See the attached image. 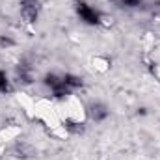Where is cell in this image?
Instances as JSON below:
<instances>
[{
    "label": "cell",
    "instance_id": "cell-1",
    "mask_svg": "<svg viewBox=\"0 0 160 160\" xmlns=\"http://www.w3.org/2000/svg\"><path fill=\"white\" fill-rule=\"evenodd\" d=\"M39 13V0H21V15L26 22H36Z\"/></svg>",
    "mask_w": 160,
    "mask_h": 160
},
{
    "label": "cell",
    "instance_id": "cell-2",
    "mask_svg": "<svg viewBox=\"0 0 160 160\" xmlns=\"http://www.w3.org/2000/svg\"><path fill=\"white\" fill-rule=\"evenodd\" d=\"M77 13H78V17L84 22H88V24H99V13L95 9H91L89 6H86L84 2L77 4Z\"/></svg>",
    "mask_w": 160,
    "mask_h": 160
},
{
    "label": "cell",
    "instance_id": "cell-3",
    "mask_svg": "<svg viewBox=\"0 0 160 160\" xmlns=\"http://www.w3.org/2000/svg\"><path fill=\"white\" fill-rule=\"evenodd\" d=\"M13 153H15V157H19V158H30V157L36 155V149H34L30 143H26V142H17L15 147H13Z\"/></svg>",
    "mask_w": 160,
    "mask_h": 160
},
{
    "label": "cell",
    "instance_id": "cell-4",
    "mask_svg": "<svg viewBox=\"0 0 160 160\" xmlns=\"http://www.w3.org/2000/svg\"><path fill=\"white\" fill-rule=\"evenodd\" d=\"M89 116L95 121H102L108 118V108L104 104H101V102H95V104L89 106Z\"/></svg>",
    "mask_w": 160,
    "mask_h": 160
},
{
    "label": "cell",
    "instance_id": "cell-5",
    "mask_svg": "<svg viewBox=\"0 0 160 160\" xmlns=\"http://www.w3.org/2000/svg\"><path fill=\"white\" fill-rule=\"evenodd\" d=\"M93 63H95V69H99V71H108V69H110V62H108V60L95 58V60H93Z\"/></svg>",
    "mask_w": 160,
    "mask_h": 160
},
{
    "label": "cell",
    "instance_id": "cell-6",
    "mask_svg": "<svg viewBox=\"0 0 160 160\" xmlns=\"http://www.w3.org/2000/svg\"><path fill=\"white\" fill-rule=\"evenodd\" d=\"M0 91H9V80L4 71H0Z\"/></svg>",
    "mask_w": 160,
    "mask_h": 160
},
{
    "label": "cell",
    "instance_id": "cell-7",
    "mask_svg": "<svg viewBox=\"0 0 160 160\" xmlns=\"http://www.w3.org/2000/svg\"><path fill=\"white\" fill-rule=\"evenodd\" d=\"M112 22H114L112 17H108V15H104V13H99V24H102V26H112Z\"/></svg>",
    "mask_w": 160,
    "mask_h": 160
},
{
    "label": "cell",
    "instance_id": "cell-8",
    "mask_svg": "<svg viewBox=\"0 0 160 160\" xmlns=\"http://www.w3.org/2000/svg\"><path fill=\"white\" fill-rule=\"evenodd\" d=\"M123 6H127V8H138L140 4H142V0H119Z\"/></svg>",
    "mask_w": 160,
    "mask_h": 160
},
{
    "label": "cell",
    "instance_id": "cell-9",
    "mask_svg": "<svg viewBox=\"0 0 160 160\" xmlns=\"http://www.w3.org/2000/svg\"><path fill=\"white\" fill-rule=\"evenodd\" d=\"M0 45H2V47H11V45H13V41L8 39V38H2V39H0Z\"/></svg>",
    "mask_w": 160,
    "mask_h": 160
},
{
    "label": "cell",
    "instance_id": "cell-10",
    "mask_svg": "<svg viewBox=\"0 0 160 160\" xmlns=\"http://www.w3.org/2000/svg\"><path fill=\"white\" fill-rule=\"evenodd\" d=\"M2 153H4V147H2V143H0V157H2Z\"/></svg>",
    "mask_w": 160,
    "mask_h": 160
}]
</instances>
